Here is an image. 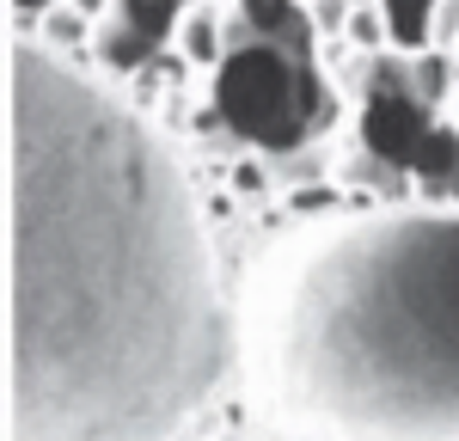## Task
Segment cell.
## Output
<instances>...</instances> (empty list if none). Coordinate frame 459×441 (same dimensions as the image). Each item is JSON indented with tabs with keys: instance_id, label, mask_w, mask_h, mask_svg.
I'll return each instance as SVG.
<instances>
[{
	"instance_id": "4fadbf2b",
	"label": "cell",
	"mask_w": 459,
	"mask_h": 441,
	"mask_svg": "<svg viewBox=\"0 0 459 441\" xmlns=\"http://www.w3.org/2000/svg\"><path fill=\"white\" fill-rule=\"evenodd\" d=\"M49 6H62V0H13V13H19L25 25H37V19H43Z\"/></svg>"
},
{
	"instance_id": "277c9868",
	"label": "cell",
	"mask_w": 459,
	"mask_h": 441,
	"mask_svg": "<svg viewBox=\"0 0 459 441\" xmlns=\"http://www.w3.org/2000/svg\"><path fill=\"white\" fill-rule=\"evenodd\" d=\"M233 25L264 43H282L294 56H313V13L307 0H233Z\"/></svg>"
},
{
	"instance_id": "7c38bea8",
	"label": "cell",
	"mask_w": 459,
	"mask_h": 441,
	"mask_svg": "<svg viewBox=\"0 0 459 441\" xmlns=\"http://www.w3.org/2000/svg\"><path fill=\"white\" fill-rule=\"evenodd\" d=\"M435 43H441V49L459 43V0H441V6H435Z\"/></svg>"
},
{
	"instance_id": "30bf717a",
	"label": "cell",
	"mask_w": 459,
	"mask_h": 441,
	"mask_svg": "<svg viewBox=\"0 0 459 441\" xmlns=\"http://www.w3.org/2000/svg\"><path fill=\"white\" fill-rule=\"evenodd\" d=\"M307 13H313V31L318 37H343V25H350V0H307Z\"/></svg>"
},
{
	"instance_id": "5bb4252c",
	"label": "cell",
	"mask_w": 459,
	"mask_h": 441,
	"mask_svg": "<svg viewBox=\"0 0 459 441\" xmlns=\"http://www.w3.org/2000/svg\"><path fill=\"white\" fill-rule=\"evenodd\" d=\"M350 6H380V0H350Z\"/></svg>"
},
{
	"instance_id": "5b68a950",
	"label": "cell",
	"mask_w": 459,
	"mask_h": 441,
	"mask_svg": "<svg viewBox=\"0 0 459 441\" xmlns=\"http://www.w3.org/2000/svg\"><path fill=\"white\" fill-rule=\"evenodd\" d=\"M233 19L221 13V0H190V13H184V25H178V56L190 62V68H221V56H227V31Z\"/></svg>"
},
{
	"instance_id": "8fae6325",
	"label": "cell",
	"mask_w": 459,
	"mask_h": 441,
	"mask_svg": "<svg viewBox=\"0 0 459 441\" xmlns=\"http://www.w3.org/2000/svg\"><path fill=\"white\" fill-rule=\"evenodd\" d=\"M233 190H239V196H264V190H270V166L239 160V166H233Z\"/></svg>"
},
{
	"instance_id": "6da1fadb",
	"label": "cell",
	"mask_w": 459,
	"mask_h": 441,
	"mask_svg": "<svg viewBox=\"0 0 459 441\" xmlns=\"http://www.w3.org/2000/svg\"><path fill=\"white\" fill-rule=\"evenodd\" d=\"M233 43L214 68V110L246 147H264L270 160H288L318 135L331 117V99L318 86V56H294L282 43L227 25Z\"/></svg>"
},
{
	"instance_id": "9a60e30c",
	"label": "cell",
	"mask_w": 459,
	"mask_h": 441,
	"mask_svg": "<svg viewBox=\"0 0 459 441\" xmlns=\"http://www.w3.org/2000/svg\"><path fill=\"white\" fill-rule=\"evenodd\" d=\"M454 56H459V43H454Z\"/></svg>"
},
{
	"instance_id": "8992f818",
	"label": "cell",
	"mask_w": 459,
	"mask_h": 441,
	"mask_svg": "<svg viewBox=\"0 0 459 441\" xmlns=\"http://www.w3.org/2000/svg\"><path fill=\"white\" fill-rule=\"evenodd\" d=\"M435 6H441V0H380L386 37H392L398 56H423V49H435Z\"/></svg>"
},
{
	"instance_id": "3957f363",
	"label": "cell",
	"mask_w": 459,
	"mask_h": 441,
	"mask_svg": "<svg viewBox=\"0 0 459 441\" xmlns=\"http://www.w3.org/2000/svg\"><path fill=\"white\" fill-rule=\"evenodd\" d=\"M435 123H441V110H429L411 86H398V92H361V147L392 160L398 172H411V160H417V147H423V135Z\"/></svg>"
},
{
	"instance_id": "52a82bcc",
	"label": "cell",
	"mask_w": 459,
	"mask_h": 441,
	"mask_svg": "<svg viewBox=\"0 0 459 441\" xmlns=\"http://www.w3.org/2000/svg\"><path fill=\"white\" fill-rule=\"evenodd\" d=\"M411 92L423 99L429 110H447L459 92V56L454 49H423V56H411Z\"/></svg>"
},
{
	"instance_id": "ba28073f",
	"label": "cell",
	"mask_w": 459,
	"mask_h": 441,
	"mask_svg": "<svg viewBox=\"0 0 459 441\" xmlns=\"http://www.w3.org/2000/svg\"><path fill=\"white\" fill-rule=\"evenodd\" d=\"M37 31L49 37L56 49H74V56H86V49H92V31H99V19H92V13H80L74 0H62V6H49V13L37 19Z\"/></svg>"
},
{
	"instance_id": "7a4b0ae2",
	"label": "cell",
	"mask_w": 459,
	"mask_h": 441,
	"mask_svg": "<svg viewBox=\"0 0 459 441\" xmlns=\"http://www.w3.org/2000/svg\"><path fill=\"white\" fill-rule=\"evenodd\" d=\"M190 0H117L99 31H92V56L110 74H142L153 56H166V43H178Z\"/></svg>"
},
{
	"instance_id": "9c48e42d",
	"label": "cell",
	"mask_w": 459,
	"mask_h": 441,
	"mask_svg": "<svg viewBox=\"0 0 459 441\" xmlns=\"http://www.w3.org/2000/svg\"><path fill=\"white\" fill-rule=\"evenodd\" d=\"M343 43H350L355 56H380V49H392V37H386V13H380V6H355L350 25H343Z\"/></svg>"
}]
</instances>
